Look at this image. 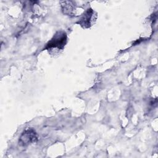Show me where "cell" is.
<instances>
[{
  "mask_svg": "<svg viewBox=\"0 0 158 158\" xmlns=\"http://www.w3.org/2000/svg\"><path fill=\"white\" fill-rule=\"evenodd\" d=\"M67 36L65 32L59 31L46 44L45 49L51 54H56L62 50L67 43Z\"/></svg>",
  "mask_w": 158,
  "mask_h": 158,
  "instance_id": "1",
  "label": "cell"
},
{
  "mask_svg": "<svg viewBox=\"0 0 158 158\" xmlns=\"http://www.w3.org/2000/svg\"><path fill=\"white\" fill-rule=\"evenodd\" d=\"M96 19V14H95V12L91 8H88L83 13L77 23L85 28H88L93 25Z\"/></svg>",
  "mask_w": 158,
  "mask_h": 158,
  "instance_id": "2",
  "label": "cell"
},
{
  "mask_svg": "<svg viewBox=\"0 0 158 158\" xmlns=\"http://www.w3.org/2000/svg\"><path fill=\"white\" fill-rule=\"evenodd\" d=\"M38 137L35 131L31 128L25 130L19 138V144L22 146H26L31 143H35Z\"/></svg>",
  "mask_w": 158,
  "mask_h": 158,
  "instance_id": "3",
  "label": "cell"
},
{
  "mask_svg": "<svg viewBox=\"0 0 158 158\" xmlns=\"http://www.w3.org/2000/svg\"><path fill=\"white\" fill-rule=\"evenodd\" d=\"M62 9L64 14L68 15H74L75 8L72 1H63L61 4Z\"/></svg>",
  "mask_w": 158,
  "mask_h": 158,
  "instance_id": "4",
  "label": "cell"
}]
</instances>
